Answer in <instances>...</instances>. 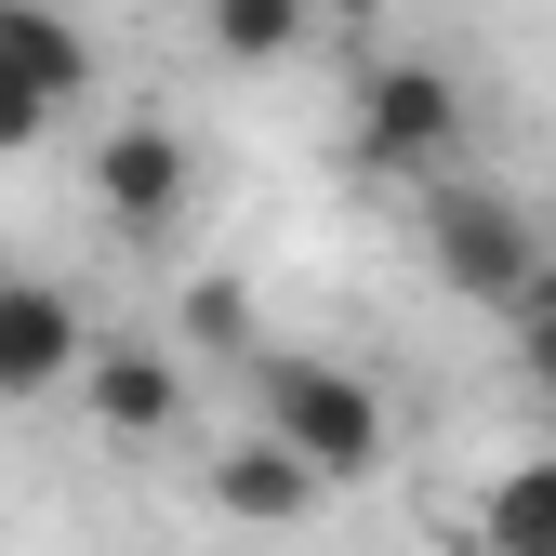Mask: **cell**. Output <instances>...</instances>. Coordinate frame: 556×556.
Wrapping results in <instances>:
<instances>
[{
  "mask_svg": "<svg viewBox=\"0 0 556 556\" xmlns=\"http://www.w3.org/2000/svg\"><path fill=\"white\" fill-rule=\"evenodd\" d=\"M0 66H14V80H40V93L66 106V93H80V80H93V40H80V27H66V14H53V0H0Z\"/></svg>",
  "mask_w": 556,
  "mask_h": 556,
  "instance_id": "9",
  "label": "cell"
},
{
  "mask_svg": "<svg viewBox=\"0 0 556 556\" xmlns=\"http://www.w3.org/2000/svg\"><path fill=\"white\" fill-rule=\"evenodd\" d=\"M425 239H438V278L477 292V305H530V292H543V252H530V226L504 213L491 186H438Z\"/></svg>",
  "mask_w": 556,
  "mask_h": 556,
  "instance_id": "2",
  "label": "cell"
},
{
  "mask_svg": "<svg viewBox=\"0 0 556 556\" xmlns=\"http://www.w3.org/2000/svg\"><path fill=\"white\" fill-rule=\"evenodd\" d=\"M93 199H106V213H119L132 239H160V226L186 213V147H173L160 119H132V132H106V147H93Z\"/></svg>",
  "mask_w": 556,
  "mask_h": 556,
  "instance_id": "5",
  "label": "cell"
},
{
  "mask_svg": "<svg viewBox=\"0 0 556 556\" xmlns=\"http://www.w3.org/2000/svg\"><path fill=\"white\" fill-rule=\"evenodd\" d=\"M80 397H93L106 438H173V425H186V371L147 358V344H106V358L80 371Z\"/></svg>",
  "mask_w": 556,
  "mask_h": 556,
  "instance_id": "7",
  "label": "cell"
},
{
  "mask_svg": "<svg viewBox=\"0 0 556 556\" xmlns=\"http://www.w3.org/2000/svg\"><path fill=\"white\" fill-rule=\"evenodd\" d=\"M305 27H318V0H213V40H226L239 66H278Z\"/></svg>",
  "mask_w": 556,
  "mask_h": 556,
  "instance_id": "10",
  "label": "cell"
},
{
  "mask_svg": "<svg viewBox=\"0 0 556 556\" xmlns=\"http://www.w3.org/2000/svg\"><path fill=\"white\" fill-rule=\"evenodd\" d=\"M252 397H265V438H292L318 477H371V464H384V397H371L358 371H331V358H265Z\"/></svg>",
  "mask_w": 556,
  "mask_h": 556,
  "instance_id": "1",
  "label": "cell"
},
{
  "mask_svg": "<svg viewBox=\"0 0 556 556\" xmlns=\"http://www.w3.org/2000/svg\"><path fill=\"white\" fill-rule=\"evenodd\" d=\"M464 147V93L438 66H358V160L371 173H425Z\"/></svg>",
  "mask_w": 556,
  "mask_h": 556,
  "instance_id": "3",
  "label": "cell"
},
{
  "mask_svg": "<svg viewBox=\"0 0 556 556\" xmlns=\"http://www.w3.org/2000/svg\"><path fill=\"white\" fill-rule=\"evenodd\" d=\"M80 371H93V331H80V305H66L53 278L0 265V397H53V384H80Z\"/></svg>",
  "mask_w": 556,
  "mask_h": 556,
  "instance_id": "4",
  "label": "cell"
},
{
  "mask_svg": "<svg viewBox=\"0 0 556 556\" xmlns=\"http://www.w3.org/2000/svg\"><path fill=\"white\" fill-rule=\"evenodd\" d=\"M464 556H556V451H530L517 477H491V504L464 517Z\"/></svg>",
  "mask_w": 556,
  "mask_h": 556,
  "instance_id": "8",
  "label": "cell"
},
{
  "mask_svg": "<svg viewBox=\"0 0 556 556\" xmlns=\"http://www.w3.org/2000/svg\"><path fill=\"white\" fill-rule=\"evenodd\" d=\"M213 504H226L239 530H292V517H318V464H305L292 438H239V451L213 464Z\"/></svg>",
  "mask_w": 556,
  "mask_h": 556,
  "instance_id": "6",
  "label": "cell"
},
{
  "mask_svg": "<svg viewBox=\"0 0 556 556\" xmlns=\"http://www.w3.org/2000/svg\"><path fill=\"white\" fill-rule=\"evenodd\" d=\"M186 318H199V344H239V331H252V305H239V292H226V278H213V292H199V305H186Z\"/></svg>",
  "mask_w": 556,
  "mask_h": 556,
  "instance_id": "12",
  "label": "cell"
},
{
  "mask_svg": "<svg viewBox=\"0 0 556 556\" xmlns=\"http://www.w3.org/2000/svg\"><path fill=\"white\" fill-rule=\"evenodd\" d=\"M53 132V93L40 80H14V66H0V147H40Z\"/></svg>",
  "mask_w": 556,
  "mask_h": 556,
  "instance_id": "11",
  "label": "cell"
}]
</instances>
